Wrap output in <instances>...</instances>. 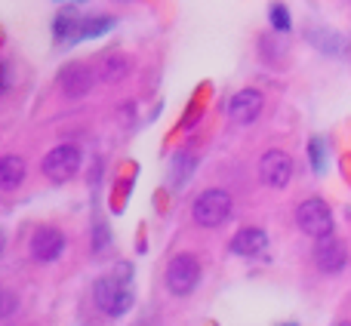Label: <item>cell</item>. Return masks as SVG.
Returning a JSON list of instances; mask_svg holds the SVG:
<instances>
[{
	"mask_svg": "<svg viewBox=\"0 0 351 326\" xmlns=\"http://www.w3.org/2000/svg\"><path fill=\"white\" fill-rule=\"evenodd\" d=\"M191 216L200 228H219L222 222H228L231 216V194L225 188H206L204 194H197L191 206Z\"/></svg>",
	"mask_w": 351,
	"mask_h": 326,
	"instance_id": "6da1fadb",
	"label": "cell"
},
{
	"mask_svg": "<svg viewBox=\"0 0 351 326\" xmlns=\"http://www.w3.org/2000/svg\"><path fill=\"white\" fill-rule=\"evenodd\" d=\"M93 296H96L99 311H105L108 317H121L130 311L133 305V292H130L127 284H121L117 277H102L93 286Z\"/></svg>",
	"mask_w": 351,
	"mask_h": 326,
	"instance_id": "7a4b0ae2",
	"label": "cell"
},
{
	"mask_svg": "<svg viewBox=\"0 0 351 326\" xmlns=\"http://www.w3.org/2000/svg\"><path fill=\"white\" fill-rule=\"evenodd\" d=\"M80 160H84V154L77 145H59L43 158V175L56 185H65L80 173Z\"/></svg>",
	"mask_w": 351,
	"mask_h": 326,
	"instance_id": "3957f363",
	"label": "cell"
},
{
	"mask_svg": "<svg viewBox=\"0 0 351 326\" xmlns=\"http://www.w3.org/2000/svg\"><path fill=\"white\" fill-rule=\"evenodd\" d=\"M197 284H200L197 255L182 253V255H176L170 265H167V290H170L173 296H188V292L197 290Z\"/></svg>",
	"mask_w": 351,
	"mask_h": 326,
	"instance_id": "277c9868",
	"label": "cell"
},
{
	"mask_svg": "<svg viewBox=\"0 0 351 326\" xmlns=\"http://www.w3.org/2000/svg\"><path fill=\"white\" fill-rule=\"evenodd\" d=\"M296 225L305 231L308 237H327L333 234V212H330V206L324 203L321 197H308L299 203L296 210Z\"/></svg>",
	"mask_w": 351,
	"mask_h": 326,
	"instance_id": "5b68a950",
	"label": "cell"
},
{
	"mask_svg": "<svg viewBox=\"0 0 351 326\" xmlns=\"http://www.w3.org/2000/svg\"><path fill=\"white\" fill-rule=\"evenodd\" d=\"M259 179L268 188H287L293 179V158L287 151H280V148L265 151L259 160Z\"/></svg>",
	"mask_w": 351,
	"mask_h": 326,
	"instance_id": "8992f818",
	"label": "cell"
},
{
	"mask_svg": "<svg viewBox=\"0 0 351 326\" xmlns=\"http://www.w3.org/2000/svg\"><path fill=\"white\" fill-rule=\"evenodd\" d=\"M62 249H65V234H62L59 228L43 225V228H37L34 237H31V255H34V262H40V265L56 262L62 255Z\"/></svg>",
	"mask_w": 351,
	"mask_h": 326,
	"instance_id": "52a82bcc",
	"label": "cell"
},
{
	"mask_svg": "<svg viewBox=\"0 0 351 326\" xmlns=\"http://www.w3.org/2000/svg\"><path fill=\"white\" fill-rule=\"evenodd\" d=\"M315 262H317V268H321V271H327V274L342 271V268H346V262H348L346 243H342L339 237H333V234L317 237V243H315Z\"/></svg>",
	"mask_w": 351,
	"mask_h": 326,
	"instance_id": "ba28073f",
	"label": "cell"
},
{
	"mask_svg": "<svg viewBox=\"0 0 351 326\" xmlns=\"http://www.w3.org/2000/svg\"><path fill=\"white\" fill-rule=\"evenodd\" d=\"M93 84H96V74H93L90 65H65L59 74V90L65 92L68 99H84L86 92L93 90Z\"/></svg>",
	"mask_w": 351,
	"mask_h": 326,
	"instance_id": "9c48e42d",
	"label": "cell"
},
{
	"mask_svg": "<svg viewBox=\"0 0 351 326\" xmlns=\"http://www.w3.org/2000/svg\"><path fill=\"white\" fill-rule=\"evenodd\" d=\"M262 105H265V99H262V92L259 90H241V92H234V99H231V105H228V114H231V121L234 123H241V127H247V123H253L256 117L262 114Z\"/></svg>",
	"mask_w": 351,
	"mask_h": 326,
	"instance_id": "30bf717a",
	"label": "cell"
},
{
	"mask_svg": "<svg viewBox=\"0 0 351 326\" xmlns=\"http://www.w3.org/2000/svg\"><path fill=\"white\" fill-rule=\"evenodd\" d=\"M265 247H268V237H265V231H262V228H241L234 234V240H231V253L243 255V259L259 255Z\"/></svg>",
	"mask_w": 351,
	"mask_h": 326,
	"instance_id": "8fae6325",
	"label": "cell"
},
{
	"mask_svg": "<svg viewBox=\"0 0 351 326\" xmlns=\"http://www.w3.org/2000/svg\"><path fill=\"white\" fill-rule=\"evenodd\" d=\"M25 173H28L25 160L19 158V154H6V158L0 160V188H3V191H16L25 181Z\"/></svg>",
	"mask_w": 351,
	"mask_h": 326,
	"instance_id": "7c38bea8",
	"label": "cell"
},
{
	"mask_svg": "<svg viewBox=\"0 0 351 326\" xmlns=\"http://www.w3.org/2000/svg\"><path fill=\"white\" fill-rule=\"evenodd\" d=\"M130 71V62L127 55L121 53H111L102 59V65H99V74H102V80H108V84H117V80H123Z\"/></svg>",
	"mask_w": 351,
	"mask_h": 326,
	"instance_id": "4fadbf2b",
	"label": "cell"
},
{
	"mask_svg": "<svg viewBox=\"0 0 351 326\" xmlns=\"http://www.w3.org/2000/svg\"><path fill=\"white\" fill-rule=\"evenodd\" d=\"M53 31L59 40H77V37H84V18L71 16V12H62V16L56 18Z\"/></svg>",
	"mask_w": 351,
	"mask_h": 326,
	"instance_id": "5bb4252c",
	"label": "cell"
},
{
	"mask_svg": "<svg viewBox=\"0 0 351 326\" xmlns=\"http://www.w3.org/2000/svg\"><path fill=\"white\" fill-rule=\"evenodd\" d=\"M271 25L278 31H290V12H287L284 3H274L271 6Z\"/></svg>",
	"mask_w": 351,
	"mask_h": 326,
	"instance_id": "9a60e30c",
	"label": "cell"
},
{
	"mask_svg": "<svg viewBox=\"0 0 351 326\" xmlns=\"http://www.w3.org/2000/svg\"><path fill=\"white\" fill-rule=\"evenodd\" d=\"M111 28V18H84V37H96Z\"/></svg>",
	"mask_w": 351,
	"mask_h": 326,
	"instance_id": "2e32d148",
	"label": "cell"
},
{
	"mask_svg": "<svg viewBox=\"0 0 351 326\" xmlns=\"http://www.w3.org/2000/svg\"><path fill=\"white\" fill-rule=\"evenodd\" d=\"M16 314V296L10 290H3V317H12Z\"/></svg>",
	"mask_w": 351,
	"mask_h": 326,
	"instance_id": "e0dca14e",
	"label": "cell"
},
{
	"mask_svg": "<svg viewBox=\"0 0 351 326\" xmlns=\"http://www.w3.org/2000/svg\"><path fill=\"white\" fill-rule=\"evenodd\" d=\"M339 326H351V321H342V323H339Z\"/></svg>",
	"mask_w": 351,
	"mask_h": 326,
	"instance_id": "ac0fdd59",
	"label": "cell"
},
{
	"mask_svg": "<svg viewBox=\"0 0 351 326\" xmlns=\"http://www.w3.org/2000/svg\"><path fill=\"white\" fill-rule=\"evenodd\" d=\"M290 326H296V323H290Z\"/></svg>",
	"mask_w": 351,
	"mask_h": 326,
	"instance_id": "d6986e66",
	"label": "cell"
}]
</instances>
